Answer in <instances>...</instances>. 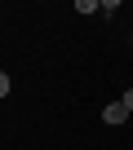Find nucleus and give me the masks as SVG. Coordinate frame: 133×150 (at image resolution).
<instances>
[{"label": "nucleus", "instance_id": "7ed1b4c3", "mask_svg": "<svg viewBox=\"0 0 133 150\" xmlns=\"http://www.w3.org/2000/svg\"><path fill=\"white\" fill-rule=\"evenodd\" d=\"M9 88H14V84H9V75H5V71H0V97H5Z\"/></svg>", "mask_w": 133, "mask_h": 150}, {"label": "nucleus", "instance_id": "f03ea898", "mask_svg": "<svg viewBox=\"0 0 133 150\" xmlns=\"http://www.w3.org/2000/svg\"><path fill=\"white\" fill-rule=\"evenodd\" d=\"M120 106H124V110H129V115H133V88H129V93H124V97H120Z\"/></svg>", "mask_w": 133, "mask_h": 150}, {"label": "nucleus", "instance_id": "f257e3e1", "mask_svg": "<svg viewBox=\"0 0 133 150\" xmlns=\"http://www.w3.org/2000/svg\"><path fill=\"white\" fill-rule=\"evenodd\" d=\"M124 119H129V110H124V106H120V102H111V106H107V110H102V124H111V128H120V124H124Z\"/></svg>", "mask_w": 133, "mask_h": 150}]
</instances>
